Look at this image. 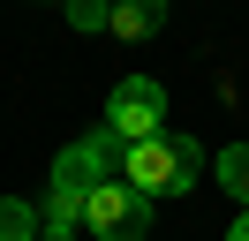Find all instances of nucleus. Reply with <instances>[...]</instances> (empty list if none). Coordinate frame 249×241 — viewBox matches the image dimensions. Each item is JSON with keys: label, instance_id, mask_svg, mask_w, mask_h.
<instances>
[{"label": "nucleus", "instance_id": "obj_8", "mask_svg": "<svg viewBox=\"0 0 249 241\" xmlns=\"http://www.w3.org/2000/svg\"><path fill=\"white\" fill-rule=\"evenodd\" d=\"M219 189H227V196H242V211H249V143L219 151Z\"/></svg>", "mask_w": 249, "mask_h": 241}, {"label": "nucleus", "instance_id": "obj_4", "mask_svg": "<svg viewBox=\"0 0 249 241\" xmlns=\"http://www.w3.org/2000/svg\"><path fill=\"white\" fill-rule=\"evenodd\" d=\"M159 120H166V90L151 75H121L113 98H106V128L121 143H143V136H159Z\"/></svg>", "mask_w": 249, "mask_h": 241}, {"label": "nucleus", "instance_id": "obj_1", "mask_svg": "<svg viewBox=\"0 0 249 241\" xmlns=\"http://www.w3.org/2000/svg\"><path fill=\"white\" fill-rule=\"evenodd\" d=\"M196 173H204V151L189 136H166V128L121 151V181H136L143 196H181V189H196Z\"/></svg>", "mask_w": 249, "mask_h": 241}, {"label": "nucleus", "instance_id": "obj_9", "mask_svg": "<svg viewBox=\"0 0 249 241\" xmlns=\"http://www.w3.org/2000/svg\"><path fill=\"white\" fill-rule=\"evenodd\" d=\"M61 15H68L76 30H106V23H113V0H68Z\"/></svg>", "mask_w": 249, "mask_h": 241}, {"label": "nucleus", "instance_id": "obj_6", "mask_svg": "<svg viewBox=\"0 0 249 241\" xmlns=\"http://www.w3.org/2000/svg\"><path fill=\"white\" fill-rule=\"evenodd\" d=\"M0 241H46V211L23 196H0Z\"/></svg>", "mask_w": 249, "mask_h": 241}, {"label": "nucleus", "instance_id": "obj_3", "mask_svg": "<svg viewBox=\"0 0 249 241\" xmlns=\"http://www.w3.org/2000/svg\"><path fill=\"white\" fill-rule=\"evenodd\" d=\"M121 136L113 128H98V136H83V143H68L61 158H53V189H68V196H91L98 181H121Z\"/></svg>", "mask_w": 249, "mask_h": 241}, {"label": "nucleus", "instance_id": "obj_5", "mask_svg": "<svg viewBox=\"0 0 249 241\" xmlns=\"http://www.w3.org/2000/svg\"><path fill=\"white\" fill-rule=\"evenodd\" d=\"M159 23H166V0H113V23H106V30L136 45V38H151Z\"/></svg>", "mask_w": 249, "mask_h": 241}, {"label": "nucleus", "instance_id": "obj_11", "mask_svg": "<svg viewBox=\"0 0 249 241\" xmlns=\"http://www.w3.org/2000/svg\"><path fill=\"white\" fill-rule=\"evenodd\" d=\"M61 8H68V0H61Z\"/></svg>", "mask_w": 249, "mask_h": 241}, {"label": "nucleus", "instance_id": "obj_7", "mask_svg": "<svg viewBox=\"0 0 249 241\" xmlns=\"http://www.w3.org/2000/svg\"><path fill=\"white\" fill-rule=\"evenodd\" d=\"M46 241H76V226H83V196H68V189H46Z\"/></svg>", "mask_w": 249, "mask_h": 241}, {"label": "nucleus", "instance_id": "obj_2", "mask_svg": "<svg viewBox=\"0 0 249 241\" xmlns=\"http://www.w3.org/2000/svg\"><path fill=\"white\" fill-rule=\"evenodd\" d=\"M83 226H91L98 241H143L151 234V196H143L136 181H98V189L83 196Z\"/></svg>", "mask_w": 249, "mask_h": 241}, {"label": "nucleus", "instance_id": "obj_10", "mask_svg": "<svg viewBox=\"0 0 249 241\" xmlns=\"http://www.w3.org/2000/svg\"><path fill=\"white\" fill-rule=\"evenodd\" d=\"M227 241H249V211H242V219H234V226H227Z\"/></svg>", "mask_w": 249, "mask_h": 241}]
</instances>
